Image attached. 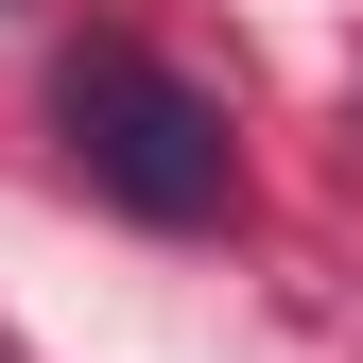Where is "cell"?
I'll return each mask as SVG.
<instances>
[{
  "label": "cell",
  "mask_w": 363,
  "mask_h": 363,
  "mask_svg": "<svg viewBox=\"0 0 363 363\" xmlns=\"http://www.w3.org/2000/svg\"><path fill=\"white\" fill-rule=\"evenodd\" d=\"M52 139H69V173L104 191L121 225H225L242 208V139H225V104L173 52H139V35H69L52 52Z\"/></svg>",
  "instance_id": "cell-1"
}]
</instances>
